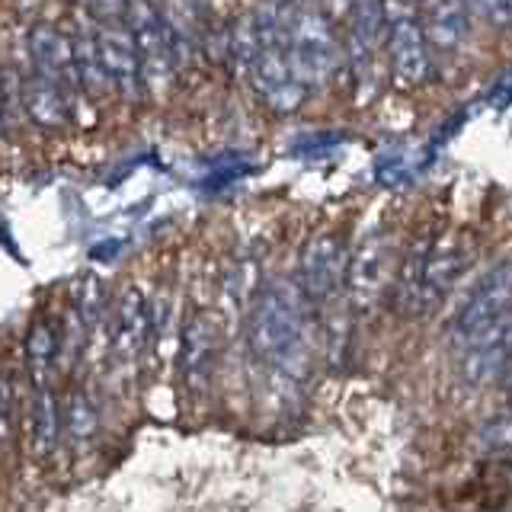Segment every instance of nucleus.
Segmentation results:
<instances>
[{"label":"nucleus","instance_id":"13","mask_svg":"<svg viewBox=\"0 0 512 512\" xmlns=\"http://www.w3.org/2000/svg\"><path fill=\"white\" fill-rule=\"evenodd\" d=\"M215 359V333L205 317H189L183 327V349H180V368L189 391H202L212 375Z\"/></svg>","mask_w":512,"mask_h":512},{"label":"nucleus","instance_id":"7","mask_svg":"<svg viewBox=\"0 0 512 512\" xmlns=\"http://www.w3.org/2000/svg\"><path fill=\"white\" fill-rule=\"evenodd\" d=\"M298 279H301V292L314 301H327L330 295L340 292L349 279V260L340 237L317 234L301 253Z\"/></svg>","mask_w":512,"mask_h":512},{"label":"nucleus","instance_id":"9","mask_svg":"<svg viewBox=\"0 0 512 512\" xmlns=\"http://www.w3.org/2000/svg\"><path fill=\"white\" fill-rule=\"evenodd\" d=\"M29 55H32V64H36V77L55 84L58 90L71 93L80 84L74 42L64 36L61 29L39 23L29 32Z\"/></svg>","mask_w":512,"mask_h":512},{"label":"nucleus","instance_id":"10","mask_svg":"<svg viewBox=\"0 0 512 512\" xmlns=\"http://www.w3.org/2000/svg\"><path fill=\"white\" fill-rule=\"evenodd\" d=\"M512 368V311L484 330L474 343L464 346L461 372L471 384H484L506 375Z\"/></svg>","mask_w":512,"mask_h":512},{"label":"nucleus","instance_id":"12","mask_svg":"<svg viewBox=\"0 0 512 512\" xmlns=\"http://www.w3.org/2000/svg\"><path fill=\"white\" fill-rule=\"evenodd\" d=\"M154 330V320L148 311V301H144L141 288H128L119 301L116 311V330H112V349H116L119 359H138V352L148 346Z\"/></svg>","mask_w":512,"mask_h":512},{"label":"nucleus","instance_id":"8","mask_svg":"<svg viewBox=\"0 0 512 512\" xmlns=\"http://www.w3.org/2000/svg\"><path fill=\"white\" fill-rule=\"evenodd\" d=\"M96 42H100V58L112 77V87L122 96H128V100H138L144 77H141L138 42L132 26H128V16L125 20L96 23Z\"/></svg>","mask_w":512,"mask_h":512},{"label":"nucleus","instance_id":"1","mask_svg":"<svg viewBox=\"0 0 512 512\" xmlns=\"http://www.w3.org/2000/svg\"><path fill=\"white\" fill-rule=\"evenodd\" d=\"M468 247L461 244V237H448V240H420L407 256L404 269H400L397 279V295L394 304L400 314L407 317H423L432 311L436 304L452 292V285L468 266Z\"/></svg>","mask_w":512,"mask_h":512},{"label":"nucleus","instance_id":"2","mask_svg":"<svg viewBox=\"0 0 512 512\" xmlns=\"http://www.w3.org/2000/svg\"><path fill=\"white\" fill-rule=\"evenodd\" d=\"M250 346L263 362L292 365L304 343V314L292 288L266 285L250 311Z\"/></svg>","mask_w":512,"mask_h":512},{"label":"nucleus","instance_id":"21","mask_svg":"<svg viewBox=\"0 0 512 512\" xmlns=\"http://www.w3.org/2000/svg\"><path fill=\"white\" fill-rule=\"evenodd\" d=\"M68 429L74 442H87L93 432H96V410L84 394H74L71 397V407H68Z\"/></svg>","mask_w":512,"mask_h":512},{"label":"nucleus","instance_id":"11","mask_svg":"<svg viewBox=\"0 0 512 512\" xmlns=\"http://www.w3.org/2000/svg\"><path fill=\"white\" fill-rule=\"evenodd\" d=\"M384 276H388V240L381 237H368L365 244L356 250V256L349 260V298L356 308H372L378 301Z\"/></svg>","mask_w":512,"mask_h":512},{"label":"nucleus","instance_id":"20","mask_svg":"<svg viewBox=\"0 0 512 512\" xmlns=\"http://www.w3.org/2000/svg\"><path fill=\"white\" fill-rule=\"evenodd\" d=\"M74 304H77V317H80V324L84 327H96L100 324V317H103V308H106V292H103V282L96 279V276H87L84 282H77L74 288Z\"/></svg>","mask_w":512,"mask_h":512},{"label":"nucleus","instance_id":"15","mask_svg":"<svg viewBox=\"0 0 512 512\" xmlns=\"http://www.w3.org/2000/svg\"><path fill=\"white\" fill-rule=\"evenodd\" d=\"M58 343H61V333L55 330L52 320H36L29 327L26 336V365H29V375L36 388H48V375H52V365L58 356Z\"/></svg>","mask_w":512,"mask_h":512},{"label":"nucleus","instance_id":"4","mask_svg":"<svg viewBox=\"0 0 512 512\" xmlns=\"http://www.w3.org/2000/svg\"><path fill=\"white\" fill-rule=\"evenodd\" d=\"M288 52H292L295 74L304 84H320L336 68V48L330 36L327 16L314 7H295L288 10Z\"/></svg>","mask_w":512,"mask_h":512},{"label":"nucleus","instance_id":"14","mask_svg":"<svg viewBox=\"0 0 512 512\" xmlns=\"http://www.w3.org/2000/svg\"><path fill=\"white\" fill-rule=\"evenodd\" d=\"M388 20V10L375 4H362L352 13V29H349V55L356 61L359 77H365L368 64L375 61V48L381 39V26Z\"/></svg>","mask_w":512,"mask_h":512},{"label":"nucleus","instance_id":"6","mask_svg":"<svg viewBox=\"0 0 512 512\" xmlns=\"http://www.w3.org/2000/svg\"><path fill=\"white\" fill-rule=\"evenodd\" d=\"M388 10V48H391V68L394 77L404 87L423 84L429 74V45L426 26L416 20L413 10L404 7H384Z\"/></svg>","mask_w":512,"mask_h":512},{"label":"nucleus","instance_id":"16","mask_svg":"<svg viewBox=\"0 0 512 512\" xmlns=\"http://www.w3.org/2000/svg\"><path fill=\"white\" fill-rule=\"evenodd\" d=\"M26 96V112L45 128H58L68 122V93L58 90L55 84H48L42 77H32L29 87L23 84Z\"/></svg>","mask_w":512,"mask_h":512},{"label":"nucleus","instance_id":"19","mask_svg":"<svg viewBox=\"0 0 512 512\" xmlns=\"http://www.w3.org/2000/svg\"><path fill=\"white\" fill-rule=\"evenodd\" d=\"M429 42L436 48H455L464 39V10L461 7H429Z\"/></svg>","mask_w":512,"mask_h":512},{"label":"nucleus","instance_id":"3","mask_svg":"<svg viewBox=\"0 0 512 512\" xmlns=\"http://www.w3.org/2000/svg\"><path fill=\"white\" fill-rule=\"evenodd\" d=\"M512 301V263H496L477 279V285L464 295L461 308L452 320V336L458 343H474L480 333L490 330L496 320L506 317Z\"/></svg>","mask_w":512,"mask_h":512},{"label":"nucleus","instance_id":"22","mask_svg":"<svg viewBox=\"0 0 512 512\" xmlns=\"http://www.w3.org/2000/svg\"><path fill=\"white\" fill-rule=\"evenodd\" d=\"M474 13L487 16V20L500 23V26H512V4H509V0H496V4H477Z\"/></svg>","mask_w":512,"mask_h":512},{"label":"nucleus","instance_id":"17","mask_svg":"<svg viewBox=\"0 0 512 512\" xmlns=\"http://www.w3.org/2000/svg\"><path fill=\"white\" fill-rule=\"evenodd\" d=\"M74 58H77V74H80V87L90 96H103L112 87V77L106 71V64L100 58V42H96V32H84V36L74 39Z\"/></svg>","mask_w":512,"mask_h":512},{"label":"nucleus","instance_id":"5","mask_svg":"<svg viewBox=\"0 0 512 512\" xmlns=\"http://www.w3.org/2000/svg\"><path fill=\"white\" fill-rule=\"evenodd\" d=\"M128 26L135 32L138 55H141V77L151 90H164L173 77L176 55L170 42V29L164 23L160 7L151 4H128Z\"/></svg>","mask_w":512,"mask_h":512},{"label":"nucleus","instance_id":"18","mask_svg":"<svg viewBox=\"0 0 512 512\" xmlns=\"http://www.w3.org/2000/svg\"><path fill=\"white\" fill-rule=\"evenodd\" d=\"M58 432H61L58 400L52 388H36V397H32V436H36L39 452H52Z\"/></svg>","mask_w":512,"mask_h":512}]
</instances>
